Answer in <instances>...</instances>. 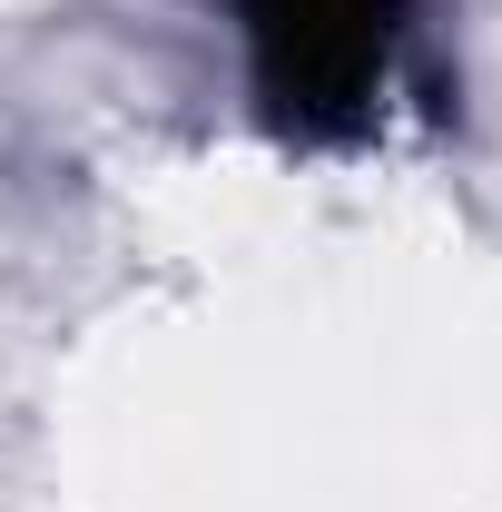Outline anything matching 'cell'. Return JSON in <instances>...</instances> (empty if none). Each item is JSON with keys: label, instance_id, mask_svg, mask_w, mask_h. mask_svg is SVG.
Instances as JSON below:
<instances>
[{"label": "cell", "instance_id": "obj_1", "mask_svg": "<svg viewBox=\"0 0 502 512\" xmlns=\"http://www.w3.org/2000/svg\"><path fill=\"white\" fill-rule=\"evenodd\" d=\"M256 99L296 128L365 119L394 50H404V0H247Z\"/></svg>", "mask_w": 502, "mask_h": 512}]
</instances>
